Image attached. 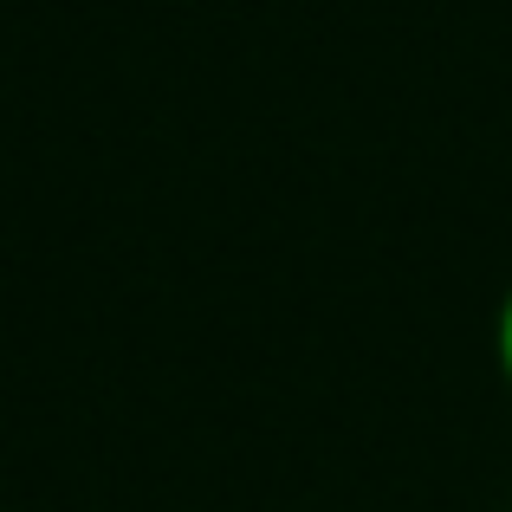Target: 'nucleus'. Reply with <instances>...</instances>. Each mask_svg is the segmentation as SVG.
Here are the masks:
<instances>
[{
  "label": "nucleus",
  "instance_id": "obj_1",
  "mask_svg": "<svg viewBox=\"0 0 512 512\" xmlns=\"http://www.w3.org/2000/svg\"><path fill=\"white\" fill-rule=\"evenodd\" d=\"M493 357H500V376L512 389V292L500 299V318H493Z\"/></svg>",
  "mask_w": 512,
  "mask_h": 512
}]
</instances>
